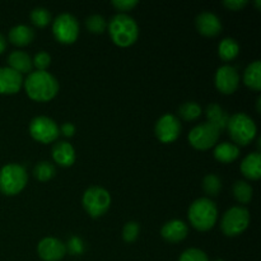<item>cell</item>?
Masks as SVG:
<instances>
[{"label":"cell","mask_w":261,"mask_h":261,"mask_svg":"<svg viewBox=\"0 0 261 261\" xmlns=\"http://www.w3.org/2000/svg\"><path fill=\"white\" fill-rule=\"evenodd\" d=\"M247 0H224L223 4L231 10H241L247 5Z\"/></svg>","instance_id":"d590c367"},{"label":"cell","mask_w":261,"mask_h":261,"mask_svg":"<svg viewBox=\"0 0 261 261\" xmlns=\"http://www.w3.org/2000/svg\"><path fill=\"white\" fill-rule=\"evenodd\" d=\"M30 134L40 143H53L60 134L58 124L47 116H36L30 122Z\"/></svg>","instance_id":"30bf717a"},{"label":"cell","mask_w":261,"mask_h":261,"mask_svg":"<svg viewBox=\"0 0 261 261\" xmlns=\"http://www.w3.org/2000/svg\"><path fill=\"white\" fill-rule=\"evenodd\" d=\"M50 63L51 56L48 55L46 51H40V53H37L32 60V64L37 68L36 70H46V68L50 65Z\"/></svg>","instance_id":"836d02e7"},{"label":"cell","mask_w":261,"mask_h":261,"mask_svg":"<svg viewBox=\"0 0 261 261\" xmlns=\"http://www.w3.org/2000/svg\"><path fill=\"white\" fill-rule=\"evenodd\" d=\"M240 45L234 38L226 37L219 42L218 55L223 61H231L239 55Z\"/></svg>","instance_id":"cb8c5ba5"},{"label":"cell","mask_w":261,"mask_h":261,"mask_svg":"<svg viewBox=\"0 0 261 261\" xmlns=\"http://www.w3.org/2000/svg\"><path fill=\"white\" fill-rule=\"evenodd\" d=\"M178 115L182 117L186 121H193L200 117L201 115V107L196 102H184L180 107H178Z\"/></svg>","instance_id":"4316f807"},{"label":"cell","mask_w":261,"mask_h":261,"mask_svg":"<svg viewBox=\"0 0 261 261\" xmlns=\"http://www.w3.org/2000/svg\"><path fill=\"white\" fill-rule=\"evenodd\" d=\"M84 209L93 218L102 217L111 205V195L101 186H92L87 189L82 199Z\"/></svg>","instance_id":"8992f818"},{"label":"cell","mask_w":261,"mask_h":261,"mask_svg":"<svg viewBox=\"0 0 261 261\" xmlns=\"http://www.w3.org/2000/svg\"><path fill=\"white\" fill-rule=\"evenodd\" d=\"M55 166L51 162H47V161H42V162L37 163L35 166V168H33V175H35V177L38 181H42V182L51 180L55 176Z\"/></svg>","instance_id":"484cf974"},{"label":"cell","mask_w":261,"mask_h":261,"mask_svg":"<svg viewBox=\"0 0 261 261\" xmlns=\"http://www.w3.org/2000/svg\"><path fill=\"white\" fill-rule=\"evenodd\" d=\"M250 213L244 206H232L222 217L221 229L226 236L236 237L249 227Z\"/></svg>","instance_id":"52a82bcc"},{"label":"cell","mask_w":261,"mask_h":261,"mask_svg":"<svg viewBox=\"0 0 261 261\" xmlns=\"http://www.w3.org/2000/svg\"><path fill=\"white\" fill-rule=\"evenodd\" d=\"M178 261H209V257L203 250L191 247V249L185 250V251L180 255Z\"/></svg>","instance_id":"4dcf8cb0"},{"label":"cell","mask_w":261,"mask_h":261,"mask_svg":"<svg viewBox=\"0 0 261 261\" xmlns=\"http://www.w3.org/2000/svg\"><path fill=\"white\" fill-rule=\"evenodd\" d=\"M139 231L140 227L137 222H127L124 226V229H122V239L127 244L134 242L138 239V236H139Z\"/></svg>","instance_id":"1f68e13d"},{"label":"cell","mask_w":261,"mask_h":261,"mask_svg":"<svg viewBox=\"0 0 261 261\" xmlns=\"http://www.w3.org/2000/svg\"><path fill=\"white\" fill-rule=\"evenodd\" d=\"M59 129H60V132L68 138L73 137L74 133H75V126H74V124H71V122H64V124L61 125V127H59Z\"/></svg>","instance_id":"8d00e7d4"},{"label":"cell","mask_w":261,"mask_h":261,"mask_svg":"<svg viewBox=\"0 0 261 261\" xmlns=\"http://www.w3.org/2000/svg\"><path fill=\"white\" fill-rule=\"evenodd\" d=\"M241 172L250 180H259L261 177V154L254 152L247 154L241 162Z\"/></svg>","instance_id":"ac0fdd59"},{"label":"cell","mask_w":261,"mask_h":261,"mask_svg":"<svg viewBox=\"0 0 261 261\" xmlns=\"http://www.w3.org/2000/svg\"><path fill=\"white\" fill-rule=\"evenodd\" d=\"M31 20L35 25L42 28L51 22V14L46 8L38 7L31 12Z\"/></svg>","instance_id":"f1b7e54d"},{"label":"cell","mask_w":261,"mask_h":261,"mask_svg":"<svg viewBox=\"0 0 261 261\" xmlns=\"http://www.w3.org/2000/svg\"><path fill=\"white\" fill-rule=\"evenodd\" d=\"M53 158L59 166L70 167L75 162V150L68 142H58L53 147Z\"/></svg>","instance_id":"e0dca14e"},{"label":"cell","mask_w":261,"mask_h":261,"mask_svg":"<svg viewBox=\"0 0 261 261\" xmlns=\"http://www.w3.org/2000/svg\"><path fill=\"white\" fill-rule=\"evenodd\" d=\"M216 87L221 93L232 94L240 84V74L232 65H222L217 69Z\"/></svg>","instance_id":"7c38bea8"},{"label":"cell","mask_w":261,"mask_h":261,"mask_svg":"<svg viewBox=\"0 0 261 261\" xmlns=\"http://www.w3.org/2000/svg\"><path fill=\"white\" fill-rule=\"evenodd\" d=\"M244 83L254 91L261 89V61L255 60L247 65L244 73Z\"/></svg>","instance_id":"603a6c76"},{"label":"cell","mask_w":261,"mask_h":261,"mask_svg":"<svg viewBox=\"0 0 261 261\" xmlns=\"http://www.w3.org/2000/svg\"><path fill=\"white\" fill-rule=\"evenodd\" d=\"M8 63H9V68L14 69L18 73H28L32 71V59L27 53L22 50L12 51L8 56Z\"/></svg>","instance_id":"ffe728a7"},{"label":"cell","mask_w":261,"mask_h":261,"mask_svg":"<svg viewBox=\"0 0 261 261\" xmlns=\"http://www.w3.org/2000/svg\"><path fill=\"white\" fill-rule=\"evenodd\" d=\"M203 189L208 195L211 196H217L219 194L222 189V181L214 173H209L204 177L203 180Z\"/></svg>","instance_id":"83f0119b"},{"label":"cell","mask_w":261,"mask_h":261,"mask_svg":"<svg viewBox=\"0 0 261 261\" xmlns=\"http://www.w3.org/2000/svg\"><path fill=\"white\" fill-rule=\"evenodd\" d=\"M23 86L22 74L9 66L0 68V93L14 94L19 92Z\"/></svg>","instance_id":"5bb4252c"},{"label":"cell","mask_w":261,"mask_h":261,"mask_svg":"<svg viewBox=\"0 0 261 261\" xmlns=\"http://www.w3.org/2000/svg\"><path fill=\"white\" fill-rule=\"evenodd\" d=\"M112 5L120 12H129L138 5V0H112Z\"/></svg>","instance_id":"e575fe53"},{"label":"cell","mask_w":261,"mask_h":261,"mask_svg":"<svg viewBox=\"0 0 261 261\" xmlns=\"http://www.w3.org/2000/svg\"><path fill=\"white\" fill-rule=\"evenodd\" d=\"M240 155V149L236 144L229 142H223L217 144L214 149V157L222 163H231Z\"/></svg>","instance_id":"7402d4cb"},{"label":"cell","mask_w":261,"mask_h":261,"mask_svg":"<svg viewBox=\"0 0 261 261\" xmlns=\"http://www.w3.org/2000/svg\"><path fill=\"white\" fill-rule=\"evenodd\" d=\"M206 117H208V122L216 126L219 132L227 129V125L229 121V115L223 107H221L217 103H211L206 107Z\"/></svg>","instance_id":"d6986e66"},{"label":"cell","mask_w":261,"mask_h":261,"mask_svg":"<svg viewBox=\"0 0 261 261\" xmlns=\"http://www.w3.org/2000/svg\"><path fill=\"white\" fill-rule=\"evenodd\" d=\"M66 251L69 254L74 255V256H78V255H82L84 252V244L79 237L73 236L70 237V240L68 241V244L65 245Z\"/></svg>","instance_id":"d6a6232c"},{"label":"cell","mask_w":261,"mask_h":261,"mask_svg":"<svg viewBox=\"0 0 261 261\" xmlns=\"http://www.w3.org/2000/svg\"><path fill=\"white\" fill-rule=\"evenodd\" d=\"M155 137L162 143H172L180 137V120L172 114H166L157 120L154 126Z\"/></svg>","instance_id":"8fae6325"},{"label":"cell","mask_w":261,"mask_h":261,"mask_svg":"<svg viewBox=\"0 0 261 261\" xmlns=\"http://www.w3.org/2000/svg\"><path fill=\"white\" fill-rule=\"evenodd\" d=\"M195 24L199 33L208 36V37H214V36L219 35L222 31L221 19L218 18V15H216L212 12L200 13L196 17Z\"/></svg>","instance_id":"9a60e30c"},{"label":"cell","mask_w":261,"mask_h":261,"mask_svg":"<svg viewBox=\"0 0 261 261\" xmlns=\"http://www.w3.org/2000/svg\"><path fill=\"white\" fill-rule=\"evenodd\" d=\"M227 130L234 143L240 145H247L256 137L257 127L249 115L245 112H237L229 116Z\"/></svg>","instance_id":"277c9868"},{"label":"cell","mask_w":261,"mask_h":261,"mask_svg":"<svg viewBox=\"0 0 261 261\" xmlns=\"http://www.w3.org/2000/svg\"><path fill=\"white\" fill-rule=\"evenodd\" d=\"M219 134H221V132L216 126H213L209 122H204V124L196 125L195 127H193L191 132L189 133L188 138L194 148L199 150H206L217 144Z\"/></svg>","instance_id":"9c48e42d"},{"label":"cell","mask_w":261,"mask_h":261,"mask_svg":"<svg viewBox=\"0 0 261 261\" xmlns=\"http://www.w3.org/2000/svg\"><path fill=\"white\" fill-rule=\"evenodd\" d=\"M35 37V31L25 24H18L10 28L9 41L17 46H25L32 42Z\"/></svg>","instance_id":"44dd1931"},{"label":"cell","mask_w":261,"mask_h":261,"mask_svg":"<svg viewBox=\"0 0 261 261\" xmlns=\"http://www.w3.org/2000/svg\"><path fill=\"white\" fill-rule=\"evenodd\" d=\"M189 233L188 224L180 219H172L163 224L162 229H161V234L163 239L171 244H177L182 240L186 239Z\"/></svg>","instance_id":"2e32d148"},{"label":"cell","mask_w":261,"mask_h":261,"mask_svg":"<svg viewBox=\"0 0 261 261\" xmlns=\"http://www.w3.org/2000/svg\"><path fill=\"white\" fill-rule=\"evenodd\" d=\"M28 175L22 165L9 163L0 170V191L4 195H17L25 188Z\"/></svg>","instance_id":"5b68a950"},{"label":"cell","mask_w":261,"mask_h":261,"mask_svg":"<svg viewBox=\"0 0 261 261\" xmlns=\"http://www.w3.org/2000/svg\"><path fill=\"white\" fill-rule=\"evenodd\" d=\"M37 252L43 261H60L65 256L66 247L60 240L55 237H46L38 242Z\"/></svg>","instance_id":"4fadbf2b"},{"label":"cell","mask_w":261,"mask_h":261,"mask_svg":"<svg viewBox=\"0 0 261 261\" xmlns=\"http://www.w3.org/2000/svg\"><path fill=\"white\" fill-rule=\"evenodd\" d=\"M232 191H233V196L236 198V200L241 204L250 203L252 199V193H254L251 185L244 180L236 181Z\"/></svg>","instance_id":"d4e9b609"},{"label":"cell","mask_w":261,"mask_h":261,"mask_svg":"<svg viewBox=\"0 0 261 261\" xmlns=\"http://www.w3.org/2000/svg\"><path fill=\"white\" fill-rule=\"evenodd\" d=\"M216 261H223V260H222V259H217Z\"/></svg>","instance_id":"ab89813d"},{"label":"cell","mask_w":261,"mask_h":261,"mask_svg":"<svg viewBox=\"0 0 261 261\" xmlns=\"http://www.w3.org/2000/svg\"><path fill=\"white\" fill-rule=\"evenodd\" d=\"M53 33L56 41H59L60 43L69 45V43L75 42L79 35L78 20L69 13H61L54 20Z\"/></svg>","instance_id":"ba28073f"},{"label":"cell","mask_w":261,"mask_h":261,"mask_svg":"<svg viewBox=\"0 0 261 261\" xmlns=\"http://www.w3.org/2000/svg\"><path fill=\"white\" fill-rule=\"evenodd\" d=\"M260 102H261V97H259L256 101V109H257V112H260Z\"/></svg>","instance_id":"f35d334b"},{"label":"cell","mask_w":261,"mask_h":261,"mask_svg":"<svg viewBox=\"0 0 261 261\" xmlns=\"http://www.w3.org/2000/svg\"><path fill=\"white\" fill-rule=\"evenodd\" d=\"M191 226L198 231H209L218 219V209L216 203L209 198H199L190 205L188 212Z\"/></svg>","instance_id":"3957f363"},{"label":"cell","mask_w":261,"mask_h":261,"mask_svg":"<svg viewBox=\"0 0 261 261\" xmlns=\"http://www.w3.org/2000/svg\"><path fill=\"white\" fill-rule=\"evenodd\" d=\"M23 84L28 97L37 102L50 101L59 92L58 79L46 70L31 71Z\"/></svg>","instance_id":"6da1fadb"},{"label":"cell","mask_w":261,"mask_h":261,"mask_svg":"<svg viewBox=\"0 0 261 261\" xmlns=\"http://www.w3.org/2000/svg\"><path fill=\"white\" fill-rule=\"evenodd\" d=\"M109 33L114 43L120 47H127L138 40L139 25L133 17L125 13H119L110 20Z\"/></svg>","instance_id":"7a4b0ae2"},{"label":"cell","mask_w":261,"mask_h":261,"mask_svg":"<svg viewBox=\"0 0 261 261\" xmlns=\"http://www.w3.org/2000/svg\"><path fill=\"white\" fill-rule=\"evenodd\" d=\"M86 25L92 33H102L106 31L107 22L101 14H92L86 19Z\"/></svg>","instance_id":"f546056e"},{"label":"cell","mask_w":261,"mask_h":261,"mask_svg":"<svg viewBox=\"0 0 261 261\" xmlns=\"http://www.w3.org/2000/svg\"><path fill=\"white\" fill-rule=\"evenodd\" d=\"M5 48H7V38L0 33V54L4 53Z\"/></svg>","instance_id":"74e56055"}]
</instances>
